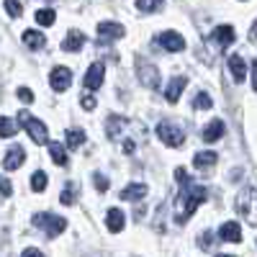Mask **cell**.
<instances>
[{
	"mask_svg": "<svg viewBox=\"0 0 257 257\" xmlns=\"http://www.w3.org/2000/svg\"><path fill=\"white\" fill-rule=\"evenodd\" d=\"M206 198H208V190H206L203 185H196V183H190V180L180 183V193L175 196V203H173V208H175V221H178V224H185Z\"/></svg>",
	"mask_w": 257,
	"mask_h": 257,
	"instance_id": "obj_1",
	"label": "cell"
},
{
	"mask_svg": "<svg viewBox=\"0 0 257 257\" xmlns=\"http://www.w3.org/2000/svg\"><path fill=\"white\" fill-rule=\"evenodd\" d=\"M234 208H237L242 216L247 219V224L257 226V188H244V190H239L237 201H234Z\"/></svg>",
	"mask_w": 257,
	"mask_h": 257,
	"instance_id": "obj_2",
	"label": "cell"
},
{
	"mask_svg": "<svg viewBox=\"0 0 257 257\" xmlns=\"http://www.w3.org/2000/svg\"><path fill=\"white\" fill-rule=\"evenodd\" d=\"M34 224L47 234V237H59V234L67 229V221L57 213H36L34 216Z\"/></svg>",
	"mask_w": 257,
	"mask_h": 257,
	"instance_id": "obj_3",
	"label": "cell"
},
{
	"mask_svg": "<svg viewBox=\"0 0 257 257\" xmlns=\"http://www.w3.org/2000/svg\"><path fill=\"white\" fill-rule=\"evenodd\" d=\"M18 123L26 128L29 137H31L36 144H47V137H49V134H47V123H41L39 118L29 116L26 111H21V113H18Z\"/></svg>",
	"mask_w": 257,
	"mask_h": 257,
	"instance_id": "obj_4",
	"label": "cell"
},
{
	"mask_svg": "<svg viewBox=\"0 0 257 257\" xmlns=\"http://www.w3.org/2000/svg\"><path fill=\"white\" fill-rule=\"evenodd\" d=\"M157 137L167 144V147H183L185 142V134H183V128L173 121H160L157 126Z\"/></svg>",
	"mask_w": 257,
	"mask_h": 257,
	"instance_id": "obj_5",
	"label": "cell"
},
{
	"mask_svg": "<svg viewBox=\"0 0 257 257\" xmlns=\"http://www.w3.org/2000/svg\"><path fill=\"white\" fill-rule=\"evenodd\" d=\"M137 75H139V82L149 90H157L160 88V72L155 64H149L147 59H139L137 62Z\"/></svg>",
	"mask_w": 257,
	"mask_h": 257,
	"instance_id": "obj_6",
	"label": "cell"
},
{
	"mask_svg": "<svg viewBox=\"0 0 257 257\" xmlns=\"http://www.w3.org/2000/svg\"><path fill=\"white\" fill-rule=\"evenodd\" d=\"M123 36H126V29L121 24H116V21H103V24H98V41L100 44H111V41L123 39Z\"/></svg>",
	"mask_w": 257,
	"mask_h": 257,
	"instance_id": "obj_7",
	"label": "cell"
},
{
	"mask_svg": "<svg viewBox=\"0 0 257 257\" xmlns=\"http://www.w3.org/2000/svg\"><path fill=\"white\" fill-rule=\"evenodd\" d=\"M157 44L167 52H183L185 49V39L178 34V31H162L157 36Z\"/></svg>",
	"mask_w": 257,
	"mask_h": 257,
	"instance_id": "obj_8",
	"label": "cell"
},
{
	"mask_svg": "<svg viewBox=\"0 0 257 257\" xmlns=\"http://www.w3.org/2000/svg\"><path fill=\"white\" fill-rule=\"evenodd\" d=\"M103 77H105L103 62H93L88 67V72H85V90H98L103 85Z\"/></svg>",
	"mask_w": 257,
	"mask_h": 257,
	"instance_id": "obj_9",
	"label": "cell"
},
{
	"mask_svg": "<svg viewBox=\"0 0 257 257\" xmlns=\"http://www.w3.org/2000/svg\"><path fill=\"white\" fill-rule=\"evenodd\" d=\"M70 82H72V72L67 67H54L52 75H49V85H52V90L57 93H64L70 88Z\"/></svg>",
	"mask_w": 257,
	"mask_h": 257,
	"instance_id": "obj_10",
	"label": "cell"
},
{
	"mask_svg": "<svg viewBox=\"0 0 257 257\" xmlns=\"http://www.w3.org/2000/svg\"><path fill=\"white\" fill-rule=\"evenodd\" d=\"M234 39H237V34H234L231 26H216V29L211 31V41H213V44H216L219 49L234 44Z\"/></svg>",
	"mask_w": 257,
	"mask_h": 257,
	"instance_id": "obj_11",
	"label": "cell"
},
{
	"mask_svg": "<svg viewBox=\"0 0 257 257\" xmlns=\"http://www.w3.org/2000/svg\"><path fill=\"white\" fill-rule=\"evenodd\" d=\"M185 85H188V77H185V75H178V77H173V80H170L167 90H165V98H167V103H178V100H180V93L185 90Z\"/></svg>",
	"mask_w": 257,
	"mask_h": 257,
	"instance_id": "obj_12",
	"label": "cell"
},
{
	"mask_svg": "<svg viewBox=\"0 0 257 257\" xmlns=\"http://www.w3.org/2000/svg\"><path fill=\"white\" fill-rule=\"evenodd\" d=\"M229 72H231L234 82H244V77H247V64H244V59H242L239 54H231V57H229Z\"/></svg>",
	"mask_w": 257,
	"mask_h": 257,
	"instance_id": "obj_13",
	"label": "cell"
},
{
	"mask_svg": "<svg viewBox=\"0 0 257 257\" xmlns=\"http://www.w3.org/2000/svg\"><path fill=\"white\" fill-rule=\"evenodd\" d=\"M24 160H26V152L21 147H11L8 152H6V160H3V167L6 170H18L21 165H24Z\"/></svg>",
	"mask_w": 257,
	"mask_h": 257,
	"instance_id": "obj_14",
	"label": "cell"
},
{
	"mask_svg": "<svg viewBox=\"0 0 257 257\" xmlns=\"http://www.w3.org/2000/svg\"><path fill=\"white\" fill-rule=\"evenodd\" d=\"M24 44L29 47V49H34V52H39V49H44L47 47V36L41 34V31H34V29H26L24 31Z\"/></svg>",
	"mask_w": 257,
	"mask_h": 257,
	"instance_id": "obj_15",
	"label": "cell"
},
{
	"mask_svg": "<svg viewBox=\"0 0 257 257\" xmlns=\"http://www.w3.org/2000/svg\"><path fill=\"white\" fill-rule=\"evenodd\" d=\"M224 128H226V126H224V121L213 118V121L203 128V142H208V144H211V142H219V139L224 137Z\"/></svg>",
	"mask_w": 257,
	"mask_h": 257,
	"instance_id": "obj_16",
	"label": "cell"
},
{
	"mask_svg": "<svg viewBox=\"0 0 257 257\" xmlns=\"http://www.w3.org/2000/svg\"><path fill=\"white\" fill-rule=\"evenodd\" d=\"M82 44H85V34L82 31H70L67 36H64V41H62V49L64 52H80Z\"/></svg>",
	"mask_w": 257,
	"mask_h": 257,
	"instance_id": "obj_17",
	"label": "cell"
},
{
	"mask_svg": "<svg viewBox=\"0 0 257 257\" xmlns=\"http://www.w3.org/2000/svg\"><path fill=\"white\" fill-rule=\"evenodd\" d=\"M126 219H123V211L121 208H108V216H105V226H108V231L118 234L123 229Z\"/></svg>",
	"mask_w": 257,
	"mask_h": 257,
	"instance_id": "obj_18",
	"label": "cell"
},
{
	"mask_svg": "<svg viewBox=\"0 0 257 257\" xmlns=\"http://www.w3.org/2000/svg\"><path fill=\"white\" fill-rule=\"evenodd\" d=\"M219 237H221L224 242H239V239H242V229H239L237 221H226V224L219 229Z\"/></svg>",
	"mask_w": 257,
	"mask_h": 257,
	"instance_id": "obj_19",
	"label": "cell"
},
{
	"mask_svg": "<svg viewBox=\"0 0 257 257\" xmlns=\"http://www.w3.org/2000/svg\"><path fill=\"white\" fill-rule=\"evenodd\" d=\"M147 185L144 183H137V185H126L123 190H121V198L123 201H142L144 196H147Z\"/></svg>",
	"mask_w": 257,
	"mask_h": 257,
	"instance_id": "obj_20",
	"label": "cell"
},
{
	"mask_svg": "<svg viewBox=\"0 0 257 257\" xmlns=\"http://www.w3.org/2000/svg\"><path fill=\"white\" fill-rule=\"evenodd\" d=\"M219 162V155L216 152H198L196 157H193V165H196L198 170H208Z\"/></svg>",
	"mask_w": 257,
	"mask_h": 257,
	"instance_id": "obj_21",
	"label": "cell"
},
{
	"mask_svg": "<svg viewBox=\"0 0 257 257\" xmlns=\"http://www.w3.org/2000/svg\"><path fill=\"white\" fill-rule=\"evenodd\" d=\"M64 139H67V147H70V149H77L80 144H85L88 134H85L82 128H72V132H67V134H64Z\"/></svg>",
	"mask_w": 257,
	"mask_h": 257,
	"instance_id": "obj_22",
	"label": "cell"
},
{
	"mask_svg": "<svg viewBox=\"0 0 257 257\" xmlns=\"http://www.w3.org/2000/svg\"><path fill=\"white\" fill-rule=\"evenodd\" d=\"M49 155H52V160H54L59 167H64V165H67V155H64V147H62V144L52 142V144H49Z\"/></svg>",
	"mask_w": 257,
	"mask_h": 257,
	"instance_id": "obj_23",
	"label": "cell"
},
{
	"mask_svg": "<svg viewBox=\"0 0 257 257\" xmlns=\"http://www.w3.org/2000/svg\"><path fill=\"white\" fill-rule=\"evenodd\" d=\"M57 21V13L52 11V8H41V11H36V24H41V26H52Z\"/></svg>",
	"mask_w": 257,
	"mask_h": 257,
	"instance_id": "obj_24",
	"label": "cell"
},
{
	"mask_svg": "<svg viewBox=\"0 0 257 257\" xmlns=\"http://www.w3.org/2000/svg\"><path fill=\"white\" fill-rule=\"evenodd\" d=\"M64 206H72L75 201H77V185L75 183H67L64 185V190H62V198H59Z\"/></svg>",
	"mask_w": 257,
	"mask_h": 257,
	"instance_id": "obj_25",
	"label": "cell"
},
{
	"mask_svg": "<svg viewBox=\"0 0 257 257\" xmlns=\"http://www.w3.org/2000/svg\"><path fill=\"white\" fill-rule=\"evenodd\" d=\"M18 132H16V123L11 121V118H6V116H0V137H6V139H11V137H16Z\"/></svg>",
	"mask_w": 257,
	"mask_h": 257,
	"instance_id": "obj_26",
	"label": "cell"
},
{
	"mask_svg": "<svg viewBox=\"0 0 257 257\" xmlns=\"http://www.w3.org/2000/svg\"><path fill=\"white\" fill-rule=\"evenodd\" d=\"M165 0H137V8L144 11V13H152V11H160Z\"/></svg>",
	"mask_w": 257,
	"mask_h": 257,
	"instance_id": "obj_27",
	"label": "cell"
},
{
	"mask_svg": "<svg viewBox=\"0 0 257 257\" xmlns=\"http://www.w3.org/2000/svg\"><path fill=\"white\" fill-rule=\"evenodd\" d=\"M47 183H49V180H47L44 173H34V178H31V190H34V193H41V190L47 188Z\"/></svg>",
	"mask_w": 257,
	"mask_h": 257,
	"instance_id": "obj_28",
	"label": "cell"
},
{
	"mask_svg": "<svg viewBox=\"0 0 257 257\" xmlns=\"http://www.w3.org/2000/svg\"><path fill=\"white\" fill-rule=\"evenodd\" d=\"M211 98L206 95V93H198L196 95V100H193V108H196V111H206V108H211Z\"/></svg>",
	"mask_w": 257,
	"mask_h": 257,
	"instance_id": "obj_29",
	"label": "cell"
},
{
	"mask_svg": "<svg viewBox=\"0 0 257 257\" xmlns=\"http://www.w3.org/2000/svg\"><path fill=\"white\" fill-rule=\"evenodd\" d=\"M3 6H6V11H8V16H11V18H18L21 13H24V8H21L18 0H6Z\"/></svg>",
	"mask_w": 257,
	"mask_h": 257,
	"instance_id": "obj_30",
	"label": "cell"
},
{
	"mask_svg": "<svg viewBox=\"0 0 257 257\" xmlns=\"http://www.w3.org/2000/svg\"><path fill=\"white\" fill-rule=\"evenodd\" d=\"M93 180H95V188H98V193H105V190H108V185H111V183L105 180L100 173H95V175H93Z\"/></svg>",
	"mask_w": 257,
	"mask_h": 257,
	"instance_id": "obj_31",
	"label": "cell"
},
{
	"mask_svg": "<svg viewBox=\"0 0 257 257\" xmlns=\"http://www.w3.org/2000/svg\"><path fill=\"white\" fill-rule=\"evenodd\" d=\"M80 105H82L85 111H93V108H95V98H93V95H82V98H80Z\"/></svg>",
	"mask_w": 257,
	"mask_h": 257,
	"instance_id": "obj_32",
	"label": "cell"
},
{
	"mask_svg": "<svg viewBox=\"0 0 257 257\" xmlns=\"http://www.w3.org/2000/svg\"><path fill=\"white\" fill-rule=\"evenodd\" d=\"M201 247H203V249H211V247H213V234H211V231H203V234H201Z\"/></svg>",
	"mask_w": 257,
	"mask_h": 257,
	"instance_id": "obj_33",
	"label": "cell"
},
{
	"mask_svg": "<svg viewBox=\"0 0 257 257\" xmlns=\"http://www.w3.org/2000/svg\"><path fill=\"white\" fill-rule=\"evenodd\" d=\"M18 98L24 100V103H34V93L26 90V88H18Z\"/></svg>",
	"mask_w": 257,
	"mask_h": 257,
	"instance_id": "obj_34",
	"label": "cell"
},
{
	"mask_svg": "<svg viewBox=\"0 0 257 257\" xmlns=\"http://www.w3.org/2000/svg\"><path fill=\"white\" fill-rule=\"evenodd\" d=\"M0 193H3V196H11V193H13V185H11V180L0 178Z\"/></svg>",
	"mask_w": 257,
	"mask_h": 257,
	"instance_id": "obj_35",
	"label": "cell"
},
{
	"mask_svg": "<svg viewBox=\"0 0 257 257\" xmlns=\"http://www.w3.org/2000/svg\"><path fill=\"white\" fill-rule=\"evenodd\" d=\"M21 257H44V252L36 249V247H29V249H24V254H21Z\"/></svg>",
	"mask_w": 257,
	"mask_h": 257,
	"instance_id": "obj_36",
	"label": "cell"
},
{
	"mask_svg": "<svg viewBox=\"0 0 257 257\" xmlns=\"http://www.w3.org/2000/svg\"><path fill=\"white\" fill-rule=\"evenodd\" d=\"M252 88H254V93H257V59L252 62Z\"/></svg>",
	"mask_w": 257,
	"mask_h": 257,
	"instance_id": "obj_37",
	"label": "cell"
},
{
	"mask_svg": "<svg viewBox=\"0 0 257 257\" xmlns=\"http://www.w3.org/2000/svg\"><path fill=\"white\" fill-rule=\"evenodd\" d=\"M249 41H252V44H257V21L252 24V31H249Z\"/></svg>",
	"mask_w": 257,
	"mask_h": 257,
	"instance_id": "obj_38",
	"label": "cell"
},
{
	"mask_svg": "<svg viewBox=\"0 0 257 257\" xmlns=\"http://www.w3.org/2000/svg\"><path fill=\"white\" fill-rule=\"evenodd\" d=\"M216 257H231V254H216Z\"/></svg>",
	"mask_w": 257,
	"mask_h": 257,
	"instance_id": "obj_39",
	"label": "cell"
}]
</instances>
